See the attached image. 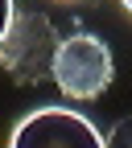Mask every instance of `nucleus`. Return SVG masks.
I'll return each instance as SVG.
<instances>
[{"label":"nucleus","mask_w":132,"mask_h":148,"mask_svg":"<svg viewBox=\"0 0 132 148\" xmlns=\"http://www.w3.org/2000/svg\"><path fill=\"white\" fill-rule=\"evenodd\" d=\"M111 74H116V62H111V49L103 37L95 33H74L58 45V58H54V82H58L70 99H99Z\"/></svg>","instance_id":"nucleus-2"},{"label":"nucleus","mask_w":132,"mask_h":148,"mask_svg":"<svg viewBox=\"0 0 132 148\" xmlns=\"http://www.w3.org/2000/svg\"><path fill=\"white\" fill-rule=\"evenodd\" d=\"M12 16H17L12 0H0V41H4V33H8V25H12Z\"/></svg>","instance_id":"nucleus-5"},{"label":"nucleus","mask_w":132,"mask_h":148,"mask_svg":"<svg viewBox=\"0 0 132 148\" xmlns=\"http://www.w3.org/2000/svg\"><path fill=\"white\" fill-rule=\"evenodd\" d=\"M124 4H128V8H132V0H124Z\"/></svg>","instance_id":"nucleus-6"},{"label":"nucleus","mask_w":132,"mask_h":148,"mask_svg":"<svg viewBox=\"0 0 132 148\" xmlns=\"http://www.w3.org/2000/svg\"><path fill=\"white\" fill-rule=\"evenodd\" d=\"M103 144H111V148H132V115L111 127V132L103 136Z\"/></svg>","instance_id":"nucleus-4"},{"label":"nucleus","mask_w":132,"mask_h":148,"mask_svg":"<svg viewBox=\"0 0 132 148\" xmlns=\"http://www.w3.org/2000/svg\"><path fill=\"white\" fill-rule=\"evenodd\" d=\"M62 37L46 12H17L0 41V66L17 86H37L54 78V58H58Z\"/></svg>","instance_id":"nucleus-1"},{"label":"nucleus","mask_w":132,"mask_h":148,"mask_svg":"<svg viewBox=\"0 0 132 148\" xmlns=\"http://www.w3.org/2000/svg\"><path fill=\"white\" fill-rule=\"evenodd\" d=\"M12 148H62V144H103L99 127L70 107H37L12 127Z\"/></svg>","instance_id":"nucleus-3"}]
</instances>
